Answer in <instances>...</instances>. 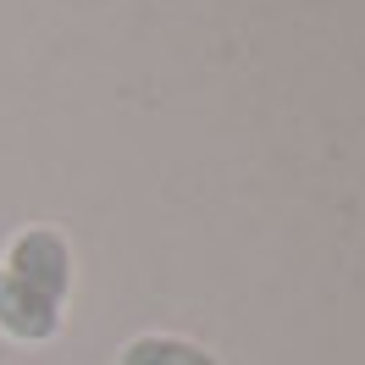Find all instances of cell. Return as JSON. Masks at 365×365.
<instances>
[{
    "mask_svg": "<svg viewBox=\"0 0 365 365\" xmlns=\"http://www.w3.org/2000/svg\"><path fill=\"white\" fill-rule=\"evenodd\" d=\"M0 272H11L17 282H28V288L45 294L50 304H67V294H72V250L56 227H23L6 244Z\"/></svg>",
    "mask_w": 365,
    "mask_h": 365,
    "instance_id": "obj_1",
    "label": "cell"
},
{
    "mask_svg": "<svg viewBox=\"0 0 365 365\" xmlns=\"http://www.w3.org/2000/svg\"><path fill=\"white\" fill-rule=\"evenodd\" d=\"M0 332L11 343H50L61 332V304H50L45 294H34L28 282L11 272H0Z\"/></svg>",
    "mask_w": 365,
    "mask_h": 365,
    "instance_id": "obj_2",
    "label": "cell"
},
{
    "mask_svg": "<svg viewBox=\"0 0 365 365\" xmlns=\"http://www.w3.org/2000/svg\"><path fill=\"white\" fill-rule=\"evenodd\" d=\"M116 365H216V354L194 338H178V332H138L122 343Z\"/></svg>",
    "mask_w": 365,
    "mask_h": 365,
    "instance_id": "obj_3",
    "label": "cell"
}]
</instances>
